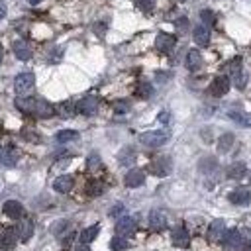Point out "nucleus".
I'll use <instances>...</instances> for the list:
<instances>
[{
  "label": "nucleus",
  "mask_w": 251,
  "mask_h": 251,
  "mask_svg": "<svg viewBox=\"0 0 251 251\" xmlns=\"http://www.w3.org/2000/svg\"><path fill=\"white\" fill-rule=\"evenodd\" d=\"M169 137H171L169 132H165V130H153V132L141 134L139 135V141L145 147H161V145H165L169 141Z\"/></svg>",
  "instance_id": "nucleus-1"
},
{
  "label": "nucleus",
  "mask_w": 251,
  "mask_h": 251,
  "mask_svg": "<svg viewBox=\"0 0 251 251\" xmlns=\"http://www.w3.org/2000/svg\"><path fill=\"white\" fill-rule=\"evenodd\" d=\"M33 84H35V77L32 73H20L14 79V90L20 96H28L33 90Z\"/></svg>",
  "instance_id": "nucleus-2"
},
{
  "label": "nucleus",
  "mask_w": 251,
  "mask_h": 251,
  "mask_svg": "<svg viewBox=\"0 0 251 251\" xmlns=\"http://www.w3.org/2000/svg\"><path fill=\"white\" fill-rule=\"evenodd\" d=\"M171 169H173V161L167 155L157 157V159H153L151 163H149V171H151L155 177H167L171 173Z\"/></svg>",
  "instance_id": "nucleus-3"
},
{
  "label": "nucleus",
  "mask_w": 251,
  "mask_h": 251,
  "mask_svg": "<svg viewBox=\"0 0 251 251\" xmlns=\"http://www.w3.org/2000/svg\"><path fill=\"white\" fill-rule=\"evenodd\" d=\"M228 200L235 206H247L251 202V192H249V188L239 186V188H235L228 194Z\"/></svg>",
  "instance_id": "nucleus-4"
},
{
  "label": "nucleus",
  "mask_w": 251,
  "mask_h": 251,
  "mask_svg": "<svg viewBox=\"0 0 251 251\" xmlns=\"http://www.w3.org/2000/svg\"><path fill=\"white\" fill-rule=\"evenodd\" d=\"M177 45V37L175 35H171V33H165V32H161L157 37H155V47H157V51H161V53H169V51H173V47Z\"/></svg>",
  "instance_id": "nucleus-5"
},
{
  "label": "nucleus",
  "mask_w": 251,
  "mask_h": 251,
  "mask_svg": "<svg viewBox=\"0 0 251 251\" xmlns=\"http://www.w3.org/2000/svg\"><path fill=\"white\" fill-rule=\"evenodd\" d=\"M96 110H98V98L96 96H84L81 102L77 104V112H81V114H84V116H92V114H96Z\"/></svg>",
  "instance_id": "nucleus-6"
},
{
  "label": "nucleus",
  "mask_w": 251,
  "mask_h": 251,
  "mask_svg": "<svg viewBox=\"0 0 251 251\" xmlns=\"http://www.w3.org/2000/svg\"><path fill=\"white\" fill-rule=\"evenodd\" d=\"M18 157H20L18 149L12 147V145H6V147L0 149V163H2L4 167H14L18 163Z\"/></svg>",
  "instance_id": "nucleus-7"
},
{
  "label": "nucleus",
  "mask_w": 251,
  "mask_h": 251,
  "mask_svg": "<svg viewBox=\"0 0 251 251\" xmlns=\"http://www.w3.org/2000/svg\"><path fill=\"white\" fill-rule=\"evenodd\" d=\"M135 228H137V224H135V220H134V218H130V216H122V218L118 220V224H116V234H118V235L128 237V235H132V234L135 232Z\"/></svg>",
  "instance_id": "nucleus-8"
},
{
  "label": "nucleus",
  "mask_w": 251,
  "mask_h": 251,
  "mask_svg": "<svg viewBox=\"0 0 251 251\" xmlns=\"http://www.w3.org/2000/svg\"><path fill=\"white\" fill-rule=\"evenodd\" d=\"M16 241H18V237H16V232L12 228L0 230V249L2 251H10L16 245Z\"/></svg>",
  "instance_id": "nucleus-9"
},
{
  "label": "nucleus",
  "mask_w": 251,
  "mask_h": 251,
  "mask_svg": "<svg viewBox=\"0 0 251 251\" xmlns=\"http://www.w3.org/2000/svg\"><path fill=\"white\" fill-rule=\"evenodd\" d=\"M230 86H232L230 77H216V79L212 81V84H210V94H214V96H224V94L230 90Z\"/></svg>",
  "instance_id": "nucleus-10"
},
{
  "label": "nucleus",
  "mask_w": 251,
  "mask_h": 251,
  "mask_svg": "<svg viewBox=\"0 0 251 251\" xmlns=\"http://www.w3.org/2000/svg\"><path fill=\"white\" fill-rule=\"evenodd\" d=\"M33 114H35V116H39V118H51V116L55 114V108H53V104H49L47 100H43V98H35Z\"/></svg>",
  "instance_id": "nucleus-11"
},
{
  "label": "nucleus",
  "mask_w": 251,
  "mask_h": 251,
  "mask_svg": "<svg viewBox=\"0 0 251 251\" xmlns=\"http://www.w3.org/2000/svg\"><path fill=\"white\" fill-rule=\"evenodd\" d=\"M224 241H226V247H228L230 251H239V249L243 247V239H241L239 230H230V232H226Z\"/></svg>",
  "instance_id": "nucleus-12"
},
{
  "label": "nucleus",
  "mask_w": 251,
  "mask_h": 251,
  "mask_svg": "<svg viewBox=\"0 0 251 251\" xmlns=\"http://www.w3.org/2000/svg\"><path fill=\"white\" fill-rule=\"evenodd\" d=\"M171 241H173V245H177V247H188V243H190V234H188V230L183 228V226L175 228V230H173V235H171Z\"/></svg>",
  "instance_id": "nucleus-13"
},
{
  "label": "nucleus",
  "mask_w": 251,
  "mask_h": 251,
  "mask_svg": "<svg viewBox=\"0 0 251 251\" xmlns=\"http://www.w3.org/2000/svg\"><path fill=\"white\" fill-rule=\"evenodd\" d=\"M149 228L153 232H163L167 228V216L161 210H153L149 214Z\"/></svg>",
  "instance_id": "nucleus-14"
},
{
  "label": "nucleus",
  "mask_w": 251,
  "mask_h": 251,
  "mask_svg": "<svg viewBox=\"0 0 251 251\" xmlns=\"http://www.w3.org/2000/svg\"><path fill=\"white\" fill-rule=\"evenodd\" d=\"M124 183H126V186H130V188L141 186V184L145 183V173H143L141 169H132V171L126 175Z\"/></svg>",
  "instance_id": "nucleus-15"
},
{
  "label": "nucleus",
  "mask_w": 251,
  "mask_h": 251,
  "mask_svg": "<svg viewBox=\"0 0 251 251\" xmlns=\"http://www.w3.org/2000/svg\"><path fill=\"white\" fill-rule=\"evenodd\" d=\"M2 210H4V214L8 218H14V220L16 218H22V214H24V206L18 202V200H6Z\"/></svg>",
  "instance_id": "nucleus-16"
},
{
  "label": "nucleus",
  "mask_w": 251,
  "mask_h": 251,
  "mask_svg": "<svg viewBox=\"0 0 251 251\" xmlns=\"http://www.w3.org/2000/svg\"><path fill=\"white\" fill-rule=\"evenodd\" d=\"M194 41H196V45H200V47H204V45H208L210 43V30H208V26H204V24H200V26H196L194 28Z\"/></svg>",
  "instance_id": "nucleus-17"
},
{
  "label": "nucleus",
  "mask_w": 251,
  "mask_h": 251,
  "mask_svg": "<svg viewBox=\"0 0 251 251\" xmlns=\"http://www.w3.org/2000/svg\"><path fill=\"white\" fill-rule=\"evenodd\" d=\"M32 45L28 41H16L14 43V55L20 59V61H28L32 59Z\"/></svg>",
  "instance_id": "nucleus-18"
},
{
  "label": "nucleus",
  "mask_w": 251,
  "mask_h": 251,
  "mask_svg": "<svg viewBox=\"0 0 251 251\" xmlns=\"http://www.w3.org/2000/svg\"><path fill=\"white\" fill-rule=\"evenodd\" d=\"M224 235H226V224H224V220H214L210 224V228H208V237L212 241H220Z\"/></svg>",
  "instance_id": "nucleus-19"
},
{
  "label": "nucleus",
  "mask_w": 251,
  "mask_h": 251,
  "mask_svg": "<svg viewBox=\"0 0 251 251\" xmlns=\"http://www.w3.org/2000/svg\"><path fill=\"white\" fill-rule=\"evenodd\" d=\"M202 67V55H200L198 49H190L186 53V69L188 71H198Z\"/></svg>",
  "instance_id": "nucleus-20"
},
{
  "label": "nucleus",
  "mask_w": 251,
  "mask_h": 251,
  "mask_svg": "<svg viewBox=\"0 0 251 251\" xmlns=\"http://www.w3.org/2000/svg\"><path fill=\"white\" fill-rule=\"evenodd\" d=\"M18 235H20L22 241H30V237L33 235V222L30 218L20 220V224H18Z\"/></svg>",
  "instance_id": "nucleus-21"
},
{
  "label": "nucleus",
  "mask_w": 251,
  "mask_h": 251,
  "mask_svg": "<svg viewBox=\"0 0 251 251\" xmlns=\"http://www.w3.org/2000/svg\"><path fill=\"white\" fill-rule=\"evenodd\" d=\"M73 177L71 175H61V177H57L55 179V183H53V188L57 190V192H61V194H65V192H69L71 188H73Z\"/></svg>",
  "instance_id": "nucleus-22"
},
{
  "label": "nucleus",
  "mask_w": 251,
  "mask_h": 251,
  "mask_svg": "<svg viewBox=\"0 0 251 251\" xmlns=\"http://www.w3.org/2000/svg\"><path fill=\"white\" fill-rule=\"evenodd\" d=\"M245 173H247V167H245L243 161H235V163L230 165V169H228V177H230V179H243Z\"/></svg>",
  "instance_id": "nucleus-23"
},
{
  "label": "nucleus",
  "mask_w": 251,
  "mask_h": 251,
  "mask_svg": "<svg viewBox=\"0 0 251 251\" xmlns=\"http://www.w3.org/2000/svg\"><path fill=\"white\" fill-rule=\"evenodd\" d=\"M75 112H77V104H73L71 100H65V102H61V104L57 106V114H59L61 118H73Z\"/></svg>",
  "instance_id": "nucleus-24"
},
{
  "label": "nucleus",
  "mask_w": 251,
  "mask_h": 251,
  "mask_svg": "<svg viewBox=\"0 0 251 251\" xmlns=\"http://www.w3.org/2000/svg\"><path fill=\"white\" fill-rule=\"evenodd\" d=\"M228 118H232L234 122H237V124H241V126H249V128H251V114H247V112L230 110V112H228Z\"/></svg>",
  "instance_id": "nucleus-25"
},
{
  "label": "nucleus",
  "mask_w": 251,
  "mask_h": 251,
  "mask_svg": "<svg viewBox=\"0 0 251 251\" xmlns=\"http://www.w3.org/2000/svg\"><path fill=\"white\" fill-rule=\"evenodd\" d=\"M234 134H224L220 139H218V151L220 153H228L230 149H232V145H234Z\"/></svg>",
  "instance_id": "nucleus-26"
},
{
  "label": "nucleus",
  "mask_w": 251,
  "mask_h": 251,
  "mask_svg": "<svg viewBox=\"0 0 251 251\" xmlns=\"http://www.w3.org/2000/svg\"><path fill=\"white\" fill-rule=\"evenodd\" d=\"M55 139H57L59 143H69V141L79 139V132H75V130H61V132L55 135Z\"/></svg>",
  "instance_id": "nucleus-27"
},
{
  "label": "nucleus",
  "mask_w": 251,
  "mask_h": 251,
  "mask_svg": "<svg viewBox=\"0 0 251 251\" xmlns=\"http://www.w3.org/2000/svg\"><path fill=\"white\" fill-rule=\"evenodd\" d=\"M98 232H100V228H98V226H90V228L83 230V232H81V241H83V243H90V241H94V239H96V235H98Z\"/></svg>",
  "instance_id": "nucleus-28"
},
{
  "label": "nucleus",
  "mask_w": 251,
  "mask_h": 251,
  "mask_svg": "<svg viewBox=\"0 0 251 251\" xmlns=\"http://www.w3.org/2000/svg\"><path fill=\"white\" fill-rule=\"evenodd\" d=\"M130 247V241L124 237V235H116L112 241H110V249L112 251H126Z\"/></svg>",
  "instance_id": "nucleus-29"
},
{
  "label": "nucleus",
  "mask_w": 251,
  "mask_h": 251,
  "mask_svg": "<svg viewBox=\"0 0 251 251\" xmlns=\"http://www.w3.org/2000/svg\"><path fill=\"white\" fill-rule=\"evenodd\" d=\"M135 94H137L139 98H149V96L153 94V86H151V83L141 81V83L137 84V88H135Z\"/></svg>",
  "instance_id": "nucleus-30"
},
{
  "label": "nucleus",
  "mask_w": 251,
  "mask_h": 251,
  "mask_svg": "<svg viewBox=\"0 0 251 251\" xmlns=\"http://www.w3.org/2000/svg\"><path fill=\"white\" fill-rule=\"evenodd\" d=\"M16 106H18L22 112H32V114H33L35 98H18V100H16Z\"/></svg>",
  "instance_id": "nucleus-31"
},
{
  "label": "nucleus",
  "mask_w": 251,
  "mask_h": 251,
  "mask_svg": "<svg viewBox=\"0 0 251 251\" xmlns=\"http://www.w3.org/2000/svg\"><path fill=\"white\" fill-rule=\"evenodd\" d=\"M232 83L235 84V88L243 90V88H245V84H247V75H243V71H239V73L232 75Z\"/></svg>",
  "instance_id": "nucleus-32"
},
{
  "label": "nucleus",
  "mask_w": 251,
  "mask_h": 251,
  "mask_svg": "<svg viewBox=\"0 0 251 251\" xmlns=\"http://www.w3.org/2000/svg\"><path fill=\"white\" fill-rule=\"evenodd\" d=\"M102 190H104V186H102V183H98V181L88 183V186H86V192H88L90 196H98V194H102Z\"/></svg>",
  "instance_id": "nucleus-33"
},
{
  "label": "nucleus",
  "mask_w": 251,
  "mask_h": 251,
  "mask_svg": "<svg viewBox=\"0 0 251 251\" xmlns=\"http://www.w3.org/2000/svg\"><path fill=\"white\" fill-rule=\"evenodd\" d=\"M135 6L143 12H151L155 8V0H135Z\"/></svg>",
  "instance_id": "nucleus-34"
},
{
  "label": "nucleus",
  "mask_w": 251,
  "mask_h": 251,
  "mask_svg": "<svg viewBox=\"0 0 251 251\" xmlns=\"http://www.w3.org/2000/svg\"><path fill=\"white\" fill-rule=\"evenodd\" d=\"M120 165H130V163H134V159H135V153L132 151V149H126V151H122L120 153Z\"/></svg>",
  "instance_id": "nucleus-35"
},
{
  "label": "nucleus",
  "mask_w": 251,
  "mask_h": 251,
  "mask_svg": "<svg viewBox=\"0 0 251 251\" xmlns=\"http://www.w3.org/2000/svg\"><path fill=\"white\" fill-rule=\"evenodd\" d=\"M200 18H202L204 26H214L216 24V14L210 12V10H202V12H200Z\"/></svg>",
  "instance_id": "nucleus-36"
},
{
  "label": "nucleus",
  "mask_w": 251,
  "mask_h": 251,
  "mask_svg": "<svg viewBox=\"0 0 251 251\" xmlns=\"http://www.w3.org/2000/svg\"><path fill=\"white\" fill-rule=\"evenodd\" d=\"M226 69H228L230 77H232V75H235V73H239V71H241V59H239V57H235L234 61H230V63L226 65Z\"/></svg>",
  "instance_id": "nucleus-37"
},
{
  "label": "nucleus",
  "mask_w": 251,
  "mask_h": 251,
  "mask_svg": "<svg viewBox=\"0 0 251 251\" xmlns=\"http://www.w3.org/2000/svg\"><path fill=\"white\" fill-rule=\"evenodd\" d=\"M86 167H88V171H96V169H100V157H98V153H92V155H88Z\"/></svg>",
  "instance_id": "nucleus-38"
},
{
  "label": "nucleus",
  "mask_w": 251,
  "mask_h": 251,
  "mask_svg": "<svg viewBox=\"0 0 251 251\" xmlns=\"http://www.w3.org/2000/svg\"><path fill=\"white\" fill-rule=\"evenodd\" d=\"M114 110L118 114H126L130 110V102H128V100H116V102H114Z\"/></svg>",
  "instance_id": "nucleus-39"
},
{
  "label": "nucleus",
  "mask_w": 251,
  "mask_h": 251,
  "mask_svg": "<svg viewBox=\"0 0 251 251\" xmlns=\"http://www.w3.org/2000/svg\"><path fill=\"white\" fill-rule=\"evenodd\" d=\"M239 234H241L243 243H249V245H251V230H249V228H241Z\"/></svg>",
  "instance_id": "nucleus-40"
},
{
  "label": "nucleus",
  "mask_w": 251,
  "mask_h": 251,
  "mask_svg": "<svg viewBox=\"0 0 251 251\" xmlns=\"http://www.w3.org/2000/svg\"><path fill=\"white\" fill-rule=\"evenodd\" d=\"M67 226H69V224H67L65 220H61V222H57V224L53 226V234H57V235H59V234H61V230H65Z\"/></svg>",
  "instance_id": "nucleus-41"
},
{
  "label": "nucleus",
  "mask_w": 251,
  "mask_h": 251,
  "mask_svg": "<svg viewBox=\"0 0 251 251\" xmlns=\"http://www.w3.org/2000/svg\"><path fill=\"white\" fill-rule=\"evenodd\" d=\"M177 28H179V30H186V28H188V20H186V18H179V20H177Z\"/></svg>",
  "instance_id": "nucleus-42"
},
{
  "label": "nucleus",
  "mask_w": 251,
  "mask_h": 251,
  "mask_svg": "<svg viewBox=\"0 0 251 251\" xmlns=\"http://www.w3.org/2000/svg\"><path fill=\"white\" fill-rule=\"evenodd\" d=\"M122 212H124V206H122V204H116L114 210H110V216H118V214H122Z\"/></svg>",
  "instance_id": "nucleus-43"
},
{
  "label": "nucleus",
  "mask_w": 251,
  "mask_h": 251,
  "mask_svg": "<svg viewBox=\"0 0 251 251\" xmlns=\"http://www.w3.org/2000/svg\"><path fill=\"white\" fill-rule=\"evenodd\" d=\"M6 12H8V8H6V4H4V2H0V20H2V18L6 16Z\"/></svg>",
  "instance_id": "nucleus-44"
},
{
  "label": "nucleus",
  "mask_w": 251,
  "mask_h": 251,
  "mask_svg": "<svg viewBox=\"0 0 251 251\" xmlns=\"http://www.w3.org/2000/svg\"><path fill=\"white\" fill-rule=\"evenodd\" d=\"M159 120H161L163 124H165V122H169V112H161V114H159Z\"/></svg>",
  "instance_id": "nucleus-45"
},
{
  "label": "nucleus",
  "mask_w": 251,
  "mask_h": 251,
  "mask_svg": "<svg viewBox=\"0 0 251 251\" xmlns=\"http://www.w3.org/2000/svg\"><path fill=\"white\" fill-rule=\"evenodd\" d=\"M77 251H90V249H88V247H86V243H84V245H81V247H77Z\"/></svg>",
  "instance_id": "nucleus-46"
},
{
  "label": "nucleus",
  "mask_w": 251,
  "mask_h": 251,
  "mask_svg": "<svg viewBox=\"0 0 251 251\" xmlns=\"http://www.w3.org/2000/svg\"><path fill=\"white\" fill-rule=\"evenodd\" d=\"M28 2H30V4H39L41 0H28Z\"/></svg>",
  "instance_id": "nucleus-47"
},
{
  "label": "nucleus",
  "mask_w": 251,
  "mask_h": 251,
  "mask_svg": "<svg viewBox=\"0 0 251 251\" xmlns=\"http://www.w3.org/2000/svg\"><path fill=\"white\" fill-rule=\"evenodd\" d=\"M2 57H4V53H2V47H0V61H2Z\"/></svg>",
  "instance_id": "nucleus-48"
},
{
  "label": "nucleus",
  "mask_w": 251,
  "mask_h": 251,
  "mask_svg": "<svg viewBox=\"0 0 251 251\" xmlns=\"http://www.w3.org/2000/svg\"><path fill=\"white\" fill-rule=\"evenodd\" d=\"M247 251H251V245H249V249H247Z\"/></svg>",
  "instance_id": "nucleus-49"
}]
</instances>
